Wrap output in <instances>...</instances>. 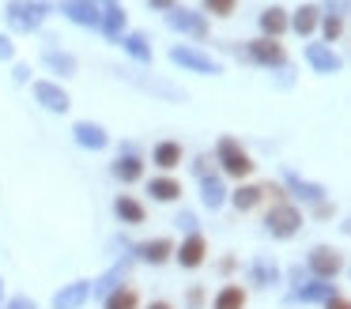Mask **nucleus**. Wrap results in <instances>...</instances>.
Instances as JSON below:
<instances>
[{"instance_id":"5701e85b","label":"nucleus","mask_w":351,"mask_h":309,"mask_svg":"<svg viewBox=\"0 0 351 309\" xmlns=\"http://www.w3.org/2000/svg\"><path fill=\"white\" fill-rule=\"evenodd\" d=\"M295 298H298V301H328V298H332V283H325V279H321V283L298 286Z\"/></svg>"},{"instance_id":"c756f323","label":"nucleus","mask_w":351,"mask_h":309,"mask_svg":"<svg viewBox=\"0 0 351 309\" xmlns=\"http://www.w3.org/2000/svg\"><path fill=\"white\" fill-rule=\"evenodd\" d=\"M178 193H182V185L170 181V177H155L152 181V196H155V200H178Z\"/></svg>"},{"instance_id":"f8f14e48","label":"nucleus","mask_w":351,"mask_h":309,"mask_svg":"<svg viewBox=\"0 0 351 309\" xmlns=\"http://www.w3.org/2000/svg\"><path fill=\"white\" fill-rule=\"evenodd\" d=\"M72 132H76V143H84V147H91V151H102V147L110 143L106 128L95 125V121H80V125L72 128Z\"/></svg>"},{"instance_id":"473e14b6","label":"nucleus","mask_w":351,"mask_h":309,"mask_svg":"<svg viewBox=\"0 0 351 309\" xmlns=\"http://www.w3.org/2000/svg\"><path fill=\"white\" fill-rule=\"evenodd\" d=\"M204 8L212 15H230V12H234V0H204Z\"/></svg>"},{"instance_id":"c9c22d12","label":"nucleus","mask_w":351,"mask_h":309,"mask_svg":"<svg viewBox=\"0 0 351 309\" xmlns=\"http://www.w3.org/2000/svg\"><path fill=\"white\" fill-rule=\"evenodd\" d=\"M8 309H34V301H31V298H12Z\"/></svg>"},{"instance_id":"58836bf2","label":"nucleus","mask_w":351,"mask_h":309,"mask_svg":"<svg viewBox=\"0 0 351 309\" xmlns=\"http://www.w3.org/2000/svg\"><path fill=\"white\" fill-rule=\"evenodd\" d=\"M147 309H170V306H167V301H152Z\"/></svg>"},{"instance_id":"c85d7f7f","label":"nucleus","mask_w":351,"mask_h":309,"mask_svg":"<svg viewBox=\"0 0 351 309\" xmlns=\"http://www.w3.org/2000/svg\"><path fill=\"white\" fill-rule=\"evenodd\" d=\"M42 60H46V64L53 68V72H61V75H76V57H69V53H57V49H49Z\"/></svg>"},{"instance_id":"cd10ccee","label":"nucleus","mask_w":351,"mask_h":309,"mask_svg":"<svg viewBox=\"0 0 351 309\" xmlns=\"http://www.w3.org/2000/svg\"><path fill=\"white\" fill-rule=\"evenodd\" d=\"M136 291H129V286H117L106 294V309H136Z\"/></svg>"},{"instance_id":"bb28decb","label":"nucleus","mask_w":351,"mask_h":309,"mask_svg":"<svg viewBox=\"0 0 351 309\" xmlns=\"http://www.w3.org/2000/svg\"><path fill=\"white\" fill-rule=\"evenodd\" d=\"M261 196H265V188H261V185H242L234 196H230V200H234L238 211H250V208H257Z\"/></svg>"},{"instance_id":"ea45409f","label":"nucleus","mask_w":351,"mask_h":309,"mask_svg":"<svg viewBox=\"0 0 351 309\" xmlns=\"http://www.w3.org/2000/svg\"><path fill=\"white\" fill-rule=\"evenodd\" d=\"M0 291H4V283H0Z\"/></svg>"},{"instance_id":"f257e3e1","label":"nucleus","mask_w":351,"mask_h":309,"mask_svg":"<svg viewBox=\"0 0 351 309\" xmlns=\"http://www.w3.org/2000/svg\"><path fill=\"white\" fill-rule=\"evenodd\" d=\"M215 155H219L223 170H227L230 177H245V173L253 170V158L242 151V143H238L234 136H223V140L215 143Z\"/></svg>"},{"instance_id":"412c9836","label":"nucleus","mask_w":351,"mask_h":309,"mask_svg":"<svg viewBox=\"0 0 351 309\" xmlns=\"http://www.w3.org/2000/svg\"><path fill=\"white\" fill-rule=\"evenodd\" d=\"M114 211H117L121 223H144V203L132 200V196H121V200L114 203Z\"/></svg>"},{"instance_id":"f03ea898","label":"nucleus","mask_w":351,"mask_h":309,"mask_svg":"<svg viewBox=\"0 0 351 309\" xmlns=\"http://www.w3.org/2000/svg\"><path fill=\"white\" fill-rule=\"evenodd\" d=\"M4 15L16 30H38L42 19H46V4L42 0H12Z\"/></svg>"},{"instance_id":"4468645a","label":"nucleus","mask_w":351,"mask_h":309,"mask_svg":"<svg viewBox=\"0 0 351 309\" xmlns=\"http://www.w3.org/2000/svg\"><path fill=\"white\" fill-rule=\"evenodd\" d=\"M204 253H208L204 238H200V234H189V238L182 241V249H178V260H182V268H197V264L204 260Z\"/></svg>"},{"instance_id":"f3484780","label":"nucleus","mask_w":351,"mask_h":309,"mask_svg":"<svg viewBox=\"0 0 351 309\" xmlns=\"http://www.w3.org/2000/svg\"><path fill=\"white\" fill-rule=\"evenodd\" d=\"M136 253H140V260H147V264H162L170 253H174V245H170L167 238H155V241H144V245H136Z\"/></svg>"},{"instance_id":"e433bc0d","label":"nucleus","mask_w":351,"mask_h":309,"mask_svg":"<svg viewBox=\"0 0 351 309\" xmlns=\"http://www.w3.org/2000/svg\"><path fill=\"white\" fill-rule=\"evenodd\" d=\"M325 306H328V309H348V301H343V298H336V294H332V298H328Z\"/></svg>"},{"instance_id":"dca6fc26","label":"nucleus","mask_w":351,"mask_h":309,"mask_svg":"<svg viewBox=\"0 0 351 309\" xmlns=\"http://www.w3.org/2000/svg\"><path fill=\"white\" fill-rule=\"evenodd\" d=\"M261 30H265V38H280L283 30H287V12L283 8H265L261 12Z\"/></svg>"},{"instance_id":"72a5a7b5","label":"nucleus","mask_w":351,"mask_h":309,"mask_svg":"<svg viewBox=\"0 0 351 309\" xmlns=\"http://www.w3.org/2000/svg\"><path fill=\"white\" fill-rule=\"evenodd\" d=\"M12 57H16V45H12V38L0 34V60H12Z\"/></svg>"},{"instance_id":"a878e982","label":"nucleus","mask_w":351,"mask_h":309,"mask_svg":"<svg viewBox=\"0 0 351 309\" xmlns=\"http://www.w3.org/2000/svg\"><path fill=\"white\" fill-rule=\"evenodd\" d=\"M155 162H159L162 170H170V166H178V162H182V147H178L174 140H162L159 147H155Z\"/></svg>"},{"instance_id":"1a4fd4ad","label":"nucleus","mask_w":351,"mask_h":309,"mask_svg":"<svg viewBox=\"0 0 351 309\" xmlns=\"http://www.w3.org/2000/svg\"><path fill=\"white\" fill-rule=\"evenodd\" d=\"M125 23H129V15H125V8L117 4V0H102V12H99V27L106 30L110 38H121Z\"/></svg>"},{"instance_id":"20e7f679","label":"nucleus","mask_w":351,"mask_h":309,"mask_svg":"<svg viewBox=\"0 0 351 309\" xmlns=\"http://www.w3.org/2000/svg\"><path fill=\"white\" fill-rule=\"evenodd\" d=\"M265 226H268L272 238H291V234L302 226V215H298V208H291V203H276V208L268 211Z\"/></svg>"},{"instance_id":"6ab92c4d","label":"nucleus","mask_w":351,"mask_h":309,"mask_svg":"<svg viewBox=\"0 0 351 309\" xmlns=\"http://www.w3.org/2000/svg\"><path fill=\"white\" fill-rule=\"evenodd\" d=\"M317 15H321L317 4H302V8L295 12V19H287V27H295L298 34H310V30L317 27Z\"/></svg>"},{"instance_id":"423d86ee","label":"nucleus","mask_w":351,"mask_h":309,"mask_svg":"<svg viewBox=\"0 0 351 309\" xmlns=\"http://www.w3.org/2000/svg\"><path fill=\"white\" fill-rule=\"evenodd\" d=\"M167 23L174 30H185V34H193V38H204L208 34V23H204V15L200 12H189V8H170L167 12Z\"/></svg>"},{"instance_id":"a211bd4d","label":"nucleus","mask_w":351,"mask_h":309,"mask_svg":"<svg viewBox=\"0 0 351 309\" xmlns=\"http://www.w3.org/2000/svg\"><path fill=\"white\" fill-rule=\"evenodd\" d=\"M121 45H125V49H129L136 60H144V64H152V42H147V34H144V30H129Z\"/></svg>"},{"instance_id":"ddd939ff","label":"nucleus","mask_w":351,"mask_h":309,"mask_svg":"<svg viewBox=\"0 0 351 309\" xmlns=\"http://www.w3.org/2000/svg\"><path fill=\"white\" fill-rule=\"evenodd\" d=\"M306 60H310L313 68H317L321 75H332V72H340V57H336L328 45H310L306 49Z\"/></svg>"},{"instance_id":"0eeeda50","label":"nucleus","mask_w":351,"mask_h":309,"mask_svg":"<svg viewBox=\"0 0 351 309\" xmlns=\"http://www.w3.org/2000/svg\"><path fill=\"white\" fill-rule=\"evenodd\" d=\"M340 268H343V256L336 253V249H328V245H317V249L310 253V271H313L317 279H325V283H328V279H332Z\"/></svg>"},{"instance_id":"f704fd0d","label":"nucleus","mask_w":351,"mask_h":309,"mask_svg":"<svg viewBox=\"0 0 351 309\" xmlns=\"http://www.w3.org/2000/svg\"><path fill=\"white\" fill-rule=\"evenodd\" d=\"M178 0H147V8H155V12H170Z\"/></svg>"},{"instance_id":"7c9ffc66","label":"nucleus","mask_w":351,"mask_h":309,"mask_svg":"<svg viewBox=\"0 0 351 309\" xmlns=\"http://www.w3.org/2000/svg\"><path fill=\"white\" fill-rule=\"evenodd\" d=\"M253 283L257 286H268V283H276V279H280V271H276V264H253Z\"/></svg>"},{"instance_id":"6e6552de","label":"nucleus","mask_w":351,"mask_h":309,"mask_svg":"<svg viewBox=\"0 0 351 309\" xmlns=\"http://www.w3.org/2000/svg\"><path fill=\"white\" fill-rule=\"evenodd\" d=\"M61 12L80 27H99V0H61Z\"/></svg>"},{"instance_id":"7ed1b4c3","label":"nucleus","mask_w":351,"mask_h":309,"mask_svg":"<svg viewBox=\"0 0 351 309\" xmlns=\"http://www.w3.org/2000/svg\"><path fill=\"white\" fill-rule=\"evenodd\" d=\"M170 60L189 68V72H200V75H219V60H212L208 53L193 49V45H174V49H170Z\"/></svg>"},{"instance_id":"b1692460","label":"nucleus","mask_w":351,"mask_h":309,"mask_svg":"<svg viewBox=\"0 0 351 309\" xmlns=\"http://www.w3.org/2000/svg\"><path fill=\"white\" fill-rule=\"evenodd\" d=\"M215 309H245V291L242 286H223L215 294Z\"/></svg>"},{"instance_id":"4be33fe9","label":"nucleus","mask_w":351,"mask_h":309,"mask_svg":"<svg viewBox=\"0 0 351 309\" xmlns=\"http://www.w3.org/2000/svg\"><path fill=\"white\" fill-rule=\"evenodd\" d=\"M287 185L295 188V193L302 196V200H313V203H321V200H325V188H321V185H313V181H302L298 173H287Z\"/></svg>"},{"instance_id":"2f4dec72","label":"nucleus","mask_w":351,"mask_h":309,"mask_svg":"<svg viewBox=\"0 0 351 309\" xmlns=\"http://www.w3.org/2000/svg\"><path fill=\"white\" fill-rule=\"evenodd\" d=\"M340 30H343V19L332 12V15L325 19V38H328V42H336V38H340Z\"/></svg>"},{"instance_id":"39448f33","label":"nucleus","mask_w":351,"mask_h":309,"mask_svg":"<svg viewBox=\"0 0 351 309\" xmlns=\"http://www.w3.org/2000/svg\"><path fill=\"white\" fill-rule=\"evenodd\" d=\"M250 60H257L265 68H283L287 53H283V45L276 38H257V42H250Z\"/></svg>"},{"instance_id":"2eb2a0df","label":"nucleus","mask_w":351,"mask_h":309,"mask_svg":"<svg viewBox=\"0 0 351 309\" xmlns=\"http://www.w3.org/2000/svg\"><path fill=\"white\" fill-rule=\"evenodd\" d=\"M200 200H204V208H219L223 200H227V188H223L219 177H208V173H200Z\"/></svg>"},{"instance_id":"9d476101","label":"nucleus","mask_w":351,"mask_h":309,"mask_svg":"<svg viewBox=\"0 0 351 309\" xmlns=\"http://www.w3.org/2000/svg\"><path fill=\"white\" fill-rule=\"evenodd\" d=\"M91 298V283H69V286H61V291L53 294V309H80L84 301Z\"/></svg>"},{"instance_id":"393cba45","label":"nucleus","mask_w":351,"mask_h":309,"mask_svg":"<svg viewBox=\"0 0 351 309\" xmlns=\"http://www.w3.org/2000/svg\"><path fill=\"white\" fill-rule=\"evenodd\" d=\"M114 173H117L121 181H136L140 173H144V162H140L136 155H121V158L114 162Z\"/></svg>"},{"instance_id":"aec40b11","label":"nucleus","mask_w":351,"mask_h":309,"mask_svg":"<svg viewBox=\"0 0 351 309\" xmlns=\"http://www.w3.org/2000/svg\"><path fill=\"white\" fill-rule=\"evenodd\" d=\"M125 271H129V260H121L117 268H110L106 275L99 279V283H91V294H110V291H117V283L125 279Z\"/></svg>"},{"instance_id":"4c0bfd02","label":"nucleus","mask_w":351,"mask_h":309,"mask_svg":"<svg viewBox=\"0 0 351 309\" xmlns=\"http://www.w3.org/2000/svg\"><path fill=\"white\" fill-rule=\"evenodd\" d=\"M27 75H31V68H27V64H16V79H19V83H23V79H27Z\"/></svg>"},{"instance_id":"9b49d317","label":"nucleus","mask_w":351,"mask_h":309,"mask_svg":"<svg viewBox=\"0 0 351 309\" xmlns=\"http://www.w3.org/2000/svg\"><path fill=\"white\" fill-rule=\"evenodd\" d=\"M34 98H38L42 106H46V110H53V113H64L69 110V95H64L61 87H57V83H49V79H42V83H34Z\"/></svg>"}]
</instances>
